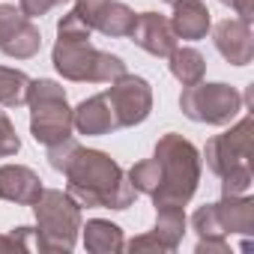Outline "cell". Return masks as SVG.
<instances>
[{
	"label": "cell",
	"mask_w": 254,
	"mask_h": 254,
	"mask_svg": "<svg viewBox=\"0 0 254 254\" xmlns=\"http://www.w3.org/2000/svg\"><path fill=\"white\" fill-rule=\"evenodd\" d=\"M209 30H212V42H215L218 54L230 66H248L254 60V30H251V21H245V18H224V21H218Z\"/></svg>",
	"instance_id": "10"
},
{
	"label": "cell",
	"mask_w": 254,
	"mask_h": 254,
	"mask_svg": "<svg viewBox=\"0 0 254 254\" xmlns=\"http://www.w3.org/2000/svg\"><path fill=\"white\" fill-rule=\"evenodd\" d=\"M153 162L159 168V189L150 194L156 206H165V203H174V206H186L194 191H197V183H200V153L197 147L177 135V132H168L156 141V150H153Z\"/></svg>",
	"instance_id": "3"
},
{
	"label": "cell",
	"mask_w": 254,
	"mask_h": 254,
	"mask_svg": "<svg viewBox=\"0 0 254 254\" xmlns=\"http://www.w3.org/2000/svg\"><path fill=\"white\" fill-rule=\"evenodd\" d=\"M186 227H189V218H186V206H174V203H165V206H156V227H153V236L162 242L165 251H177L183 236H186Z\"/></svg>",
	"instance_id": "16"
},
{
	"label": "cell",
	"mask_w": 254,
	"mask_h": 254,
	"mask_svg": "<svg viewBox=\"0 0 254 254\" xmlns=\"http://www.w3.org/2000/svg\"><path fill=\"white\" fill-rule=\"evenodd\" d=\"M254 117L245 114L236 126L224 135H215L206 141L203 147V159H206V168L221 180L227 174H239V171H251V156H254Z\"/></svg>",
	"instance_id": "7"
},
{
	"label": "cell",
	"mask_w": 254,
	"mask_h": 254,
	"mask_svg": "<svg viewBox=\"0 0 254 254\" xmlns=\"http://www.w3.org/2000/svg\"><path fill=\"white\" fill-rule=\"evenodd\" d=\"M105 3L108 0H75V12L84 18V24L93 30V24H96V18H99V12L105 9Z\"/></svg>",
	"instance_id": "23"
},
{
	"label": "cell",
	"mask_w": 254,
	"mask_h": 254,
	"mask_svg": "<svg viewBox=\"0 0 254 254\" xmlns=\"http://www.w3.org/2000/svg\"><path fill=\"white\" fill-rule=\"evenodd\" d=\"M57 3H63V0H18V9H21L27 18H42V15H48Z\"/></svg>",
	"instance_id": "24"
},
{
	"label": "cell",
	"mask_w": 254,
	"mask_h": 254,
	"mask_svg": "<svg viewBox=\"0 0 254 254\" xmlns=\"http://www.w3.org/2000/svg\"><path fill=\"white\" fill-rule=\"evenodd\" d=\"M78 147H81V144H78L75 138H66V141H57V144L45 147V150H48V165H51L57 174H63V168L69 165V159L75 156Z\"/></svg>",
	"instance_id": "21"
},
{
	"label": "cell",
	"mask_w": 254,
	"mask_h": 254,
	"mask_svg": "<svg viewBox=\"0 0 254 254\" xmlns=\"http://www.w3.org/2000/svg\"><path fill=\"white\" fill-rule=\"evenodd\" d=\"M30 105V135L36 144L51 147L57 141L72 138V108L66 102V90L51 78H30L27 87Z\"/></svg>",
	"instance_id": "5"
},
{
	"label": "cell",
	"mask_w": 254,
	"mask_h": 254,
	"mask_svg": "<svg viewBox=\"0 0 254 254\" xmlns=\"http://www.w3.org/2000/svg\"><path fill=\"white\" fill-rule=\"evenodd\" d=\"M168 66H171V75L183 84V87H191V84H197V81H203V75H206V60H203V54L197 51V48H191V45H177L171 54H168Z\"/></svg>",
	"instance_id": "18"
},
{
	"label": "cell",
	"mask_w": 254,
	"mask_h": 254,
	"mask_svg": "<svg viewBox=\"0 0 254 254\" xmlns=\"http://www.w3.org/2000/svg\"><path fill=\"white\" fill-rule=\"evenodd\" d=\"M36 215V248L66 254L75 248L81 233V206L69 191L60 189H42L39 200L33 203Z\"/></svg>",
	"instance_id": "4"
},
{
	"label": "cell",
	"mask_w": 254,
	"mask_h": 254,
	"mask_svg": "<svg viewBox=\"0 0 254 254\" xmlns=\"http://www.w3.org/2000/svg\"><path fill=\"white\" fill-rule=\"evenodd\" d=\"M135 18H138L135 9H129L126 3H120V0H108L105 9L96 18V24H93V30H99L111 39H126L135 27Z\"/></svg>",
	"instance_id": "19"
},
{
	"label": "cell",
	"mask_w": 254,
	"mask_h": 254,
	"mask_svg": "<svg viewBox=\"0 0 254 254\" xmlns=\"http://www.w3.org/2000/svg\"><path fill=\"white\" fill-rule=\"evenodd\" d=\"M126 251H132V254H141V251H165L162 248V242L153 236V233H144V236H135V239H129L123 245Z\"/></svg>",
	"instance_id": "25"
},
{
	"label": "cell",
	"mask_w": 254,
	"mask_h": 254,
	"mask_svg": "<svg viewBox=\"0 0 254 254\" xmlns=\"http://www.w3.org/2000/svg\"><path fill=\"white\" fill-rule=\"evenodd\" d=\"M129 39L153 57H168L177 48V33H174L171 21L159 12H141L135 18V27L129 33Z\"/></svg>",
	"instance_id": "12"
},
{
	"label": "cell",
	"mask_w": 254,
	"mask_h": 254,
	"mask_svg": "<svg viewBox=\"0 0 254 254\" xmlns=\"http://www.w3.org/2000/svg\"><path fill=\"white\" fill-rule=\"evenodd\" d=\"M27 87H30V78L21 69L0 66V105L3 108L27 105Z\"/></svg>",
	"instance_id": "20"
},
{
	"label": "cell",
	"mask_w": 254,
	"mask_h": 254,
	"mask_svg": "<svg viewBox=\"0 0 254 254\" xmlns=\"http://www.w3.org/2000/svg\"><path fill=\"white\" fill-rule=\"evenodd\" d=\"M224 6H230L239 18H245V21H251L254 18V0H221Z\"/></svg>",
	"instance_id": "26"
},
{
	"label": "cell",
	"mask_w": 254,
	"mask_h": 254,
	"mask_svg": "<svg viewBox=\"0 0 254 254\" xmlns=\"http://www.w3.org/2000/svg\"><path fill=\"white\" fill-rule=\"evenodd\" d=\"M90 33L93 30L84 24V18L75 9L66 12L57 21V42L51 51L54 69L66 81H78V84H111L120 75H126V63L117 54L90 45Z\"/></svg>",
	"instance_id": "2"
},
{
	"label": "cell",
	"mask_w": 254,
	"mask_h": 254,
	"mask_svg": "<svg viewBox=\"0 0 254 254\" xmlns=\"http://www.w3.org/2000/svg\"><path fill=\"white\" fill-rule=\"evenodd\" d=\"M72 126L78 129V135H87V138H99V135L117 132L120 120H117V111H114L108 93L90 96L78 108H72Z\"/></svg>",
	"instance_id": "11"
},
{
	"label": "cell",
	"mask_w": 254,
	"mask_h": 254,
	"mask_svg": "<svg viewBox=\"0 0 254 254\" xmlns=\"http://www.w3.org/2000/svg\"><path fill=\"white\" fill-rule=\"evenodd\" d=\"M66 191L78 200V206L96 209H129L138 197L126 171L102 150L78 147L69 165L63 168Z\"/></svg>",
	"instance_id": "1"
},
{
	"label": "cell",
	"mask_w": 254,
	"mask_h": 254,
	"mask_svg": "<svg viewBox=\"0 0 254 254\" xmlns=\"http://www.w3.org/2000/svg\"><path fill=\"white\" fill-rule=\"evenodd\" d=\"M0 251H21L12 236H0Z\"/></svg>",
	"instance_id": "27"
},
{
	"label": "cell",
	"mask_w": 254,
	"mask_h": 254,
	"mask_svg": "<svg viewBox=\"0 0 254 254\" xmlns=\"http://www.w3.org/2000/svg\"><path fill=\"white\" fill-rule=\"evenodd\" d=\"M215 215H218V224L221 230L230 236V233H242L248 236L254 230V197L251 194H236V197H224L218 203H212Z\"/></svg>",
	"instance_id": "15"
},
{
	"label": "cell",
	"mask_w": 254,
	"mask_h": 254,
	"mask_svg": "<svg viewBox=\"0 0 254 254\" xmlns=\"http://www.w3.org/2000/svg\"><path fill=\"white\" fill-rule=\"evenodd\" d=\"M21 150V138L15 132V126L12 120L0 111V159H6V156H15Z\"/></svg>",
	"instance_id": "22"
},
{
	"label": "cell",
	"mask_w": 254,
	"mask_h": 254,
	"mask_svg": "<svg viewBox=\"0 0 254 254\" xmlns=\"http://www.w3.org/2000/svg\"><path fill=\"white\" fill-rule=\"evenodd\" d=\"M39 48H42V33L33 24V18H27L12 3L0 6V54L12 60H30L39 54Z\"/></svg>",
	"instance_id": "9"
},
{
	"label": "cell",
	"mask_w": 254,
	"mask_h": 254,
	"mask_svg": "<svg viewBox=\"0 0 254 254\" xmlns=\"http://www.w3.org/2000/svg\"><path fill=\"white\" fill-rule=\"evenodd\" d=\"M162 3H171V6H174V3H177V0H162Z\"/></svg>",
	"instance_id": "28"
},
{
	"label": "cell",
	"mask_w": 254,
	"mask_h": 254,
	"mask_svg": "<svg viewBox=\"0 0 254 254\" xmlns=\"http://www.w3.org/2000/svg\"><path fill=\"white\" fill-rule=\"evenodd\" d=\"M81 233H84V248L90 254H117L126 245L120 224L105 218H90L87 224H81Z\"/></svg>",
	"instance_id": "17"
},
{
	"label": "cell",
	"mask_w": 254,
	"mask_h": 254,
	"mask_svg": "<svg viewBox=\"0 0 254 254\" xmlns=\"http://www.w3.org/2000/svg\"><path fill=\"white\" fill-rule=\"evenodd\" d=\"M177 39H189V42H197L209 33L212 27V15L206 9L203 0H177L174 3V15L168 18Z\"/></svg>",
	"instance_id": "14"
},
{
	"label": "cell",
	"mask_w": 254,
	"mask_h": 254,
	"mask_svg": "<svg viewBox=\"0 0 254 254\" xmlns=\"http://www.w3.org/2000/svg\"><path fill=\"white\" fill-rule=\"evenodd\" d=\"M42 180L33 168L24 165H0V200L15 206H33L42 194Z\"/></svg>",
	"instance_id": "13"
},
{
	"label": "cell",
	"mask_w": 254,
	"mask_h": 254,
	"mask_svg": "<svg viewBox=\"0 0 254 254\" xmlns=\"http://www.w3.org/2000/svg\"><path fill=\"white\" fill-rule=\"evenodd\" d=\"M117 120H120V129H129V126H141L150 114H153V87L147 78L141 75H120L117 81H111V87L105 90Z\"/></svg>",
	"instance_id": "8"
},
{
	"label": "cell",
	"mask_w": 254,
	"mask_h": 254,
	"mask_svg": "<svg viewBox=\"0 0 254 254\" xmlns=\"http://www.w3.org/2000/svg\"><path fill=\"white\" fill-rule=\"evenodd\" d=\"M180 108L189 120L194 123H206V126H227L236 120V114L242 111V93L224 81L215 84H191L183 87L180 93Z\"/></svg>",
	"instance_id": "6"
}]
</instances>
